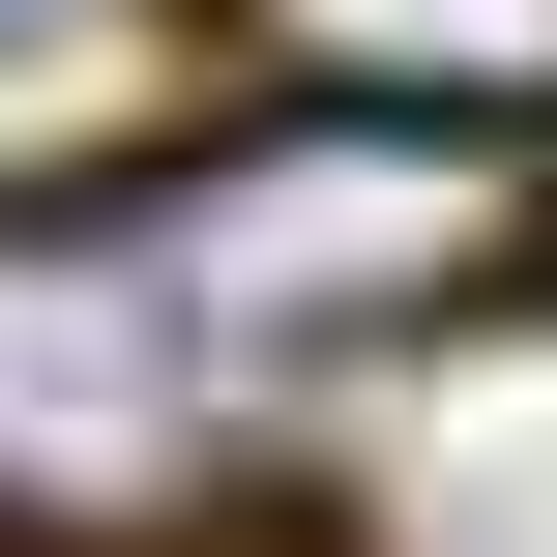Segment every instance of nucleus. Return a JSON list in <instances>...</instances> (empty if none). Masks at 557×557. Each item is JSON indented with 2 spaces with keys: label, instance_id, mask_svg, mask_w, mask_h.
I'll return each instance as SVG.
<instances>
[{
  "label": "nucleus",
  "instance_id": "obj_1",
  "mask_svg": "<svg viewBox=\"0 0 557 557\" xmlns=\"http://www.w3.org/2000/svg\"><path fill=\"white\" fill-rule=\"evenodd\" d=\"M117 235H147L176 323H235L264 382H323V352H382V323H470L557 206H529V147H470V117H264V147L147 176Z\"/></svg>",
  "mask_w": 557,
  "mask_h": 557
},
{
  "label": "nucleus",
  "instance_id": "obj_3",
  "mask_svg": "<svg viewBox=\"0 0 557 557\" xmlns=\"http://www.w3.org/2000/svg\"><path fill=\"white\" fill-rule=\"evenodd\" d=\"M235 29L323 59V117H470V147L557 117V0H235Z\"/></svg>",
  "mask_w": 557,
  "mask_h": 557
},
{
  "label": "nucleus",
  "instance_id": "obj_2",
  "mask_svg": "<svg viewBox=\"0 0 557 557\" xmlns=\"http://www.w3.org/2000/svg\"><path fill=\"white\" fill-rule=\"evenodd\" d=\"M264 352L147 294V235H0V499L29 529H176L264 470Z\"/></svg>",
  "mask_w": 557,
  "mask_h": 557
}]
</instances>
